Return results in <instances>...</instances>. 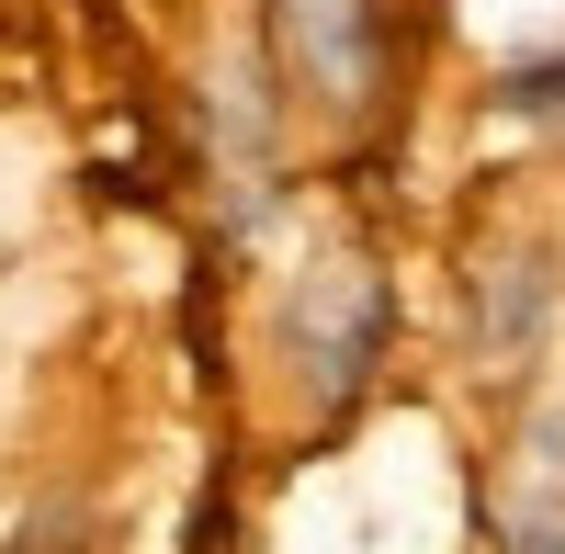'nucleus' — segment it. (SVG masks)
I'll return each instance as SVG.
<instances>
[{"mask_svg":"<svg viewBox=\"0 0 565 554\" xmlns=\"http://www.w3.org/2000/svg\"><path fill=\"white\" fill-rule=\"evenodd\" d=\"M260 351H271V374L295 385L306 419L340 430L351 407L373 396L385 351H396V271L373 260V249H351V238L306 249V260L271 284V329H260Z\"/></svg>","mask_w":565,"mask_h":554,"instance_id":"obj_1","label":"nucleus"},{"mask_svg":"<svg viewBox=\"0 0 565 554\" xmlns=\"http://www.w3.org/2000/svg\"><path fill=\"white\" fill-rule=\"evenodd\" d=\"M260 45L282 90H295V114L317 125H385L396 114V68H407V0H260Z\"/></svg>","mask_w":565,"mask_h":554,"instance_id":"obj_2","label":"nucleus"},{"mask_svg":"<svg viewBox=\"0 0 565 554\" xmlns=\"http://www.w3.org/2000/svg\"><path fill=\"white\" fill-rule=\"evenodd\" d=\"M554 306H565V260L543 238H487L476 271H463V351H476V374H532L543 340H554Z\"/></svg>","mask_w":565,"mask_h":554,"instance_id":"obj_3","label":"nucleus"},{"mask_svg":"<svg viewBox=\"0 0 565 554\" xmlns=\"http://www.w3.org/2000/svg\"><path fill=\"white\" fill-rule=\"evenodd\" d=\"M487 114L498 125H532V136H565V34L487 68Z\"/></svg>","mask_w":565,"mask_h":554,"instance_id":"obj_4","label":"nucleus"},{"mask_svg":"<svg viewBox=\"0 0 565 554\" xmlns=\"http://www.w3.org/2000/svg\"><path fill=\"white\" fill-rule=\"evenodd\" d=\"M0 554H90V543H68V532H23V543H0Z\"/></svg>","mask_w":565,"mask_h":554,"instance_id":"obj_5","label":"nucleus"}]
</instances>
